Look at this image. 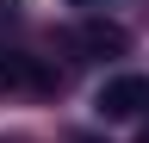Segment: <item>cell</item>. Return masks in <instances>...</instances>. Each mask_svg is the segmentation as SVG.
<instances>
[{
  "mask_svg": "<svg viewBox=\"0 0 149 143\" xmlns=\"http://www.w3.org/2000/svg\"><path fill=\"white\" fill-rule=\"evenodd\" d=\"M93 112L112 118V124H124V118L149 112V75H112L100 93H93Z\"/></svg>",
  "mask_w": 149,
  "mask_h": 143,
  "instance_id": "6da1fadb",
  "label": "cell"
},
{
  "mask_svg": "<svg viewBox=\"0 0 149 143\" xmlns=\"http://www.w3.org/2000/svg\"><path fill=\"white\" fill-rule=\"evenodd\" d=\"M74 44L87 50V56H124V25H106V19H87L81 31H74Z\"/></svg>",
  "mask_w": 149,
  "mask_h": 143,
  "instance_id": "7a4b0ae2",
  "label": "cell"
},
{
  "mask_svg": "<svg viewBox=\"0 0 149 143\" xmlns=\"http://www.w3.org/2000/svg\"><path fill=\"white\" fill-rule=\"evenodd\" d=\"M6 87H50V75L37 62H25V56H13V50H0V93Z\"/></svg>",
  "mask_w": 149,
  "mask_h": 143,
  "instance_id": "3957f363",
  "label": "cell"
}]
</instances>
